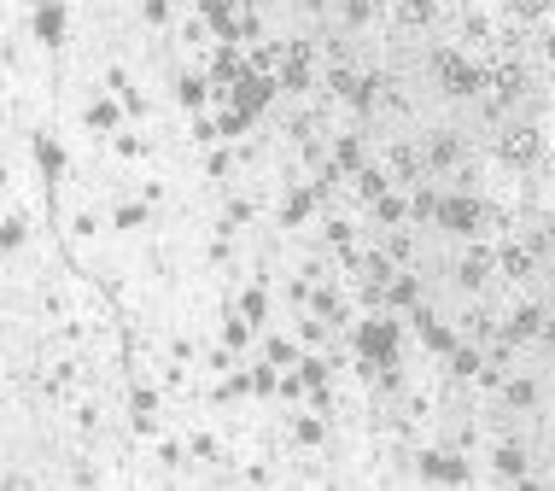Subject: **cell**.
Returning <instances> with one entry per match:
<instances>
[{
  "label": "cell",
  "mask_w": 555,
  "mask_h": 491,
  "mask_svg": "<svg viewBox=\"0 0 555 491\" xmlns=\"http://www.w3.org/2000/svg\"><path fill=\"white\" fill-rule=\"evenodd\" d=\"M450 158H456V140L439 135V140H432V164H450Z\"/></svg>",
  "instance_id": "obj_16"
},
{
  "label": "cell",
  "mask_w": 555,
  "mask_h": 491,
  "mask_svg": "<svg viewBox=\"0 0 555 491\" xmlns=\"http://www.w3.org/2000/svg\"><path fill=\"white\" fill-rule=\"evenodd\" d=\"M486 83L497 88L503 99H509V94H520V65H497V70H491V76H486Z\"/></svg>",
  "instance_id": "obj_10"
},
{
  "label": "cell",
  "mask_w": 555,
  "mask_h": 491,
  "mask_svg": "<svg viewBox=\"0 0 555 491\" xmlns=\"http://www.w3.org/2000/svg\"><path fill=\"white\" fill-rule=\"evenodd\" d=\"M416 217H439V199H432V194H416Z\"/></svg>",
  "instance_id": "obj_23"
},
{
  "label": "cell",
  "mask_w": 555,
  "mask_h": 491,
  "mask_svg": "<svg viewBox=\"0 0 555 491\" xmlns=\"http://www.w3.org/2000/svg\"><path fill=\"white\" fill-rule=\"evenodd\" d=\"M305 210H310V194H292V205H287V223H298Z\"/></svg>",
  "instance_id": "obj_22"
},
{
  "label": "cell",
  "mask_w": 555,
  "mask_h": 491,
  "mask_svg": "<svg viewBox=\"0 0 555 491\" xmlns=\"http://www.w3.org/2000/svg\"><path fill=\"white\" fill-rule=\"evenodd\" d=\"M392 170H398V176H416V170H421V158L409 153V147H398V153H392Z\"/></svg>",
  "instance_id": "obj_15"
},
{
  "label": "cell",
  "mask_w": 555,
  "mask_h": 491,
  "mask_svg": "<svg viewBox=\"0 0 555 491\" xmlns=\"http://www.w3.org/2000/svg\"><path fill=\"white\" fill-rule=\"evenodd\" d=\"M497 264H503V275H527V269H532V252H527V246H503Z\"/></svg>",
  "instance_id": "obj_9"
},
{
  "label": "cell",
  "mask_w": 555,
  "mask_h": 491,
  "mask_svg": "<svg viewBox=\"0 0 555 491\" xmlns=\"http://www.w3.org/2000/svg\"><path fill=\"white\" fill-rule=\"evenodd\" d=\"M538 328H543V316H538V310H514V322H509V334H503V339H509V345H514V339H532V334H538Z\"/></svg>",
  "instance_id": "obj_7"
},
{
  "label": "cell",
  "mask_w": 555,
  "mask_h": 491,
  "mask_svg": "<svg viewBox=\"0 0 555 491\" xmlns=\"http://www.w3.org/2000/svg\"><path fill=\"white\" fill-rule=\"evenodd\" d=\"M480 217H486V205H480V199H444V205H439V223L444 228H462V234H473V228H480Z\"/></svg>",
  "instance_id": "obj_2"
},
{
  "label": "cell",
  "mask_w": 555,
  "mask_h": 491,
  "mask_svg": "<svg viewBox=\"0 0 555 491\" xmlns=\"http://www.w3.org/2000/svg\"><path fill=\"white\" fill-rule=\"evenodd\" d=\"M375 205H380V217H386V223H398V217H403V199H375Z\"/></svg>",
  "instance_id": "obj_21"
},
{
  "label": "cell",
  "mask_w": 555,
  "mask_h": 491,
  "mask_svg": "<svg viewBox=\"0 0 555 491\" xmlns=\"http://www.w3.org/2000/svg\"><path fill=\"white\" fill-rule=\"evenodd\" d=\"M486 269H491V252H468V264H462V281H468V287H480V281H486Z\"/></svg>",
  "instance_id": "obj_11"
},
{
  "label": "cell",
  "mask_w": 555,
  "mask_h": 491,
  "mask_svg": "<svg viewBox=\"0 0 555 491\" xmlns=\"http://www.w3.org/2000/svg\"><path fill=\"white\" fill-rule=\"evenodd\" d=\"M543 345H555V328H543Z\"/></svg>",
  "instance_id": "obj_24"
},
{
  "label": "cell",
  "mask_w": 555,
  "mask_h": 491,
  "mask_svg": "<svg viewBox=\"0 0 555 491\" xmlns=\"http://www.w3.org/2000/svg\"><path fill=\"white\" fill-rule=\"evenodd\" d=\"M357 194L362 199H386V182H380L375 170H357Z\"/></svg>",
  "instance_id": "obj_12"
},
{
  "label": "cell",
  "mask_w": 555,
  "mask_h": 491,
  "mask_svg": "<svg viewBox=\"0 0 555 491\" xmlns=\"http://www.w3.org/2000/svg\"><path fill=\"white\" fill-rule=\"evenodd\" d=\"M543 47H550V59H555V29H550V42H543Z\"/></svg>",
  "instance_id": "obj_25"
},
{
  "label": "cell",
  "mask_w": 555,
  "mask_h": 491,
  "mask_svg": "<svg viewBox=\"0 0 555 491\" xmlns=\"http://www.w3.org/2000/svg\"><path fill=\"white\" fill-rule=\"evenodd\" d=\"M36 29H42L47 42H59V29H65V18H59V6H42V18H36Z\"/></svg>",
  "instance_id": "obj_13"
},
{
  "label": "cell",
  "mask_w": 555,
  "mask_h": 491,
  "mask_svg": "<svg viewBox=\"0 0 555 491\" xmlns=\"http://www.w3.org/2000/svg\"><path fill=\"white\" fill-rule=\"evenodd\" d=\"M392 345H398V334H392L386 322H369V328H362V351H369V357H380V363H386Z\"/></svg>",
  "instance_id": "obj_6"
},
{
  "label": "cell",
  "mask_w": 555,
  "mask_h": 491,
  "mask_svg": "<svg viewBox=\"0 0 555 491\" xmlns=\"http://www.w3.org/2000/svg\"><path fill=\"white\" fill-rule=\"evenodd\" d=\"M514 12H520V18H543V12H550V0H514Z\"/></svg>",
  "instance_id": "obj_17"
},
{
  "label": "cell",
  "mask_w": 555,
  "mask_h": 491,
  "mask_svg": "<svg viewBox=\"0 0 555 491\" xmlns=\"http://www.w3.org/2000/svg\"><path fill=\"white\" fill-rule=\"evenodd\" d=\"M281 83L287 88H310V47L305 42L287 47V59H281Z\"/></svg>",
  "instance_id": "obj_4"
},
{
  "label": "cell",
  "mask_w": 555,
  "mask_h": 491,
  "mask_svg": "<svg viewBox=\"0 0 555 491\" xmlns=\"http://www.w3.org/2000/svg\"><path fill=\"white\" fill-rule=\"evenodd\" d=\"M427 474L432 479H462L468 468H462V463H444V456H427Z\"/></svg>",
  "instance_id": "obj_14"
},
{
  "label": "cell",
  "mask_w": 555,
  "mask_h": 491,
  "mask_svg": "<svg viewBox=\"0 0 555 491\" xmlns=\"http://www.w3.org/2000/svg\"><path fill=\"white\" fill-rule=\"evenodd\" d=\"M88 123H94V129H111V123H117V112H111V106H94V112H88Z\"/></svg>",
  "instance_id": "obj_19"
},
{
  "label": "cell",
  "mask_w": 555,
  "mask_h": 491,
  "mask_svg": "<svg viewBox=\"0 0 555 491\" xmlns=\"http://www.w3.org/2000/svg\"><path fill=\"white\" fill-rule=\"evenodd\" d=\"M240 76H246V65H240V53H234V47H222V53L210 59V83H217V94H228V88H234Z\"/></svg>",
  "instance_id": "obj_5"
},
{
  "label": "cell",
  "mask_w": 555,
  "mask_h": 491,
  "mask_svg": "<svg viewBox=\"0 0 555 491\" xmlns=\"http://www.w3.org/2000/svg\"><path fill=\"white\" fill-rule=\"evenodd\" d=\"M339 170H357V140H339Z\"/></svg>",
  "instance_id": "obj_20"
},
{
  "label": "cell",
  "mask_w": 555,
  "mask_h": 491,
  "mask_svg": "<svg viewBox=\"0 0 555 491\" xmlns=\"http://www.w3.org/2000/svg\"><path fill=\"white\" fill-rule=\"evenodd\" d=\"M432 65H439V83L450 88V94H473V88L486 83V76H480V70H473L468 59H456V53H439Z\"/></svg>",
  "instance_id": "obj_1"
},
{
  "label": "cell",
  "mask_w": 555,
  "mask_h": 491,
  "mask_svg": "<svg viewBox=\"0 0 555 491\" xmlns=\"http://www.w3.org/2000/svg\"><path fill=\"white\" fill-rule=\"evenodd\" d=\"M398 18L409 29H421V24H432V0H398Z\"/></svg>",
  "instance_id": "obj_8"
},
{
  "label": "cell",
  "mask_w": 555,
  "mask_h": 491,
  "mask_svg": "<svg viewBox=\"0 0 555 491\" xmlns=\"http://www.w3.org/2000/svg\"><path fill=\"white\" fill-rule=\"evenodd\" d=\"M316 310L328 316V322H339V298H333V293H316Z\"/></svg>",
  "instance_id": "obj_18"
},
{
  "label": "cell",
  "mask_w": 555,
  "mask_h": 491,
  "mask_svg": "<svg viewBox=\"0 0 555 491\" xmlns=\"http://www.w3.org/2000/svg\"><path fill=\"white\" fill-rule=\"evenodd\" d=\"M538 129H509V135H503V158H509V164H532V158H538Z\"/></svg>",
  "instance_id": "obj_3"
}]
</instances>
